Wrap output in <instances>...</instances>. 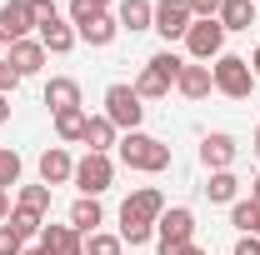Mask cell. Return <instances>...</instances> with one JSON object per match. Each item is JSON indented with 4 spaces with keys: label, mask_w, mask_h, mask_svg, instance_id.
I'll return each mask as SVG.
<instances>
[{
    "label": "cell",
    "mask_w": 260,
    "mask_h": 255,
    "mask_svg": "<svg viewBox=\"0 0 260 255\" xmlns=\"http://www.w3.org/2000/svg\"><path fill=\"white\" fill-rule=\"evenodd\" d=\"M235 255H260V235H240V245H235Z\"/></svg>",
    "instance_id": "cell-34"
},
{
    "label": "cell",
    "mask_w": 260,
    "mask_h": 255,
    "mask_svg": "<svg viewBox=\"0 0 260 255\" xmlns=\"http://www.w3.org/2000/svg\"><path fill=\"white\" fill-rule=\"evenodd\" d=\"M120 250H125V240H120V235H110V230L85 235V255H120Z\"/></svg>",
    "instance_id": "cell-27"
},
{
    "label": "cell",
    "mask_w": 260,
    "mask_h": 255,
    "mask_svg": "<svg viewBox=\"0 0 260 255\" xmlns=\"http://www.w3.org/2000/svg\"><path fill=\"white\" fill-rule=\"evenodd\" d=\"M30 0H5V5H0V40H10V45H15V40H25V35H30Z\"/></svg>",
    "instance_id": "cell-10"
},
{
    "label": "cell",
    "mask_w": 260,
    "mask_h": 255,
    "mask_svg": "<svg viewBox=\"0 0 260 255\" xmlns=\"http://www.w3.org/2000/svg\"><path fill=\"white\" fill-rule=\"evenodd\" d=\"M235 135H225V130H210L205 140H200V160H205V170H230V160H235Z\"/></svg>",
    "instance_id": "cell-11"
},
{
    "label": "cell",
    "mask_w": 260,
    "mask_h": 255,
    "mask_svg": "<svg viewBox=\"0 0 260 255\" xmlns=\"http://www.w3.org/2000/svg\"><path fill=\"white\" fill-rule=\"evenodd\" d=\"M190 25H195V15H190L185 0H155V25L150 30H160L165 40H185Z\"/></svg>",
    "instance_id": "cell-9"
},
{
    "label": "cell",
    "mask_w": 260,
    "mask_h": 255,
    "mask_svg": "<svg viewBox=\"0 0 260 255\" xmlns=\"http://www.w3.org/2000/svg\"><path fill=\"white\" fill-rule=\"evenodd\" d=\"M30 20H35V30H45V25H55V20H60V10H55V0H30Z\"/></svg>",
    "instance_id": "cell-30"
},
{
    "label": "cell",
    "mask_w": 260,
    "mask_h": 255,
    "mask_svg": "<svg viewBox=\"0 0 260 255\" xmlns=\"http://www.w3.org/2000/svg\"><path fill=\"white\" fill-rule=\"evenodd\" d=\"M115 20H120V30H150V25H155V5H150V0H120V15H115Z\"/></svg>",
    "instance_id": "cell-19"
},
{
    "label": "cell",
    "mask_w": 260,
    "mask_h": 255,
    "mask_svg": "<svg viewBox=\"0 0 260 255\" xmlns=\"http://www.w3.org/2000/svg\"><path fill=\"white\" fill-rule=\"evenodd\" d=\"M210 80H215V90L230 95V100H245L255 90V70H250L245 55H220V60L210 65Z\"/></svg>",
    "instance_id": "cell-4"
},
{
    "label": "cell",
    "mask_w": 260,
    "mask_h": 255,
    "mask_svg": "<svg viewBox=\"0 0 260 255\" xmlns=\"http://www.w3.org/2000/svg\"><path fill=\"white\" fill-rule=\"evenodd\" d=\"M250 70H255V80H260V45H255V55H250Z\"/></svg>",
    "instance_id": "cell-39"
},
{
    "label": "cell",
    "mask_w": 260,
    "mask_h": 255,
    "mask_svg": "<svg viewBox=\"0 0 260 255\" xmlns=\"http://www.w3.org/2000/svg\"><path fill=\"white\" fill-rule=\"evenodd\" d=\"M155 235H160V250L190 245V235H195V215L185 210V205H170L160 220H155Z\"/></svg>",
    "instance_id": "cell-8"
},
{
    "label": "cell",
    "mask_w": 260,
    "mask_h": 255,
    "mask_svg": "<svg viewBox=\"0 0 260 255\" xmlns=\"http://www.w3.org/2000/svg\"><path fill=\"white\" fill-rule=\"evenodd\" d=\"M25 255H50V250H40V245H35V250H25Z\"/></svg>",
    "instance_id": "cell-41"
},
{
    "label": "cell",
    "mask_w": 260,
    "mask_h": 255,
    "mask_svg": "<svg viewBox=\"0 0 260 255\" xmlns=\"http://www.w3.org/2000/svg\"><path fill=\"white\" fill-rule=\"evenodd\" d=\"M255 155H260V130H255Z\"/></svg>",
    "instance_id": "cell-42"
},
{
    "label": "cell",
    "mask_w": 260,
    "mask_h": 255,
    "mask_svg": "<svg viewBox=\"0 0 260 255\" xmlns=\"http://www.w3.org/2000/svg\"><path fill=\"white\" fill-rule=\"evenodd\" d=\"M105 120L115 130H140V120H145V105H140V95H135V85H125V80H115L110 90H105Z\"/></svg>",
    "instance_id": "cell-5"
},
{
    "label": "cell",
    "mask_w": 260,
    "mask_h": 255,
    "mask_svg": "<svg viewBox=\"0 0 260 255\" xmlns=\"http://www.w3.org/2000/svg\"><path fill=\"white\" fill-rule=\"evenodd\" d=\"M185 5H190L195 20H215V15H220V0H185Z\"/></svg>",
    "instance_id": "cell-32"
},
{
    "label": "cell",
    "mask_w": 260,
    "mask_h": 255,
    "mask_svg": "<svg viewBox=\"0 0 260 255\" xmlns=\"http://www.w3.org/2000/svg\"><path fill=\"white\" fill-rule=\"evenodd\" d=\"M0 255H25V240H20L10 225H0Z\"/></svg>",
    "instance_id": "cell-31"
},
{
    "label": "cell",
    "mask_w": 260,
    "mask_h": 255,
    "mask_svg": "<svg viewBox=\"0 0 260 255\" xmlns=\"http://www.w3.org/2000/svg\"><path fill=\"white\" fill-rule=\"evenodd\" d=\"M160 255H205V250H200V245L190 240V245H175V250H160Z\"/></svg>",
    "instance_id": "cell-35"
},
{
    "label": "cell",
    "mask_w": 260,
    "mask_h": 255,
    "mask_svg": "<svg viewBox=\"0 0 260 255\" xmlns=\"http://www.w3.org/2000/svg\"><path fill=\"white\" fill-rule=\"evenodd\" d=\"M175 90L185 100H205L210 90H215V80H210V65H185L180 70V80H175Z\"/></svg>",
    "instance_id": "cell-16"
},
{
    "label": "cell",
    "mask_w": 260,
    "mask_h": 255,
    "mask_svg": "<svg viewBox=\"0 0 260 255\" xmlns=\"http://www.w3.org/2000/svg\"><path fill=\"white\" fill-rule=\"evenodd\" d=\"M40 250H50V255H85V235L70 230V225H45V230H40Z\"/></svg>",
    "instance_id": "cell-12"
},
{
    "label": "cell",
    "mask_w": 260,
    "mask_h": 255,
    "mask_svg": "<svg viewBox=\"0 0 260 255\" xmlns=\"http://www.w3.org/2000/svg\"><path fill=\"white\" fill-rule=\"evenodd\" d=\"M45 105L60 115V110H80V85L70 80V75H55L50 85H45Z\"/></svg>",
    "instance_id": "cell-18"
},
{
    "label": "cell",
    "mask_w": 260,
    "mask_h": 255,
    "mask_svg": "<svg viewBox=\"0 0 260 255\" xmlns=\"http://www.w3.org/2000/svg\"><path fill=\"white\" fill-rule=\"evenodd\" d=\"M15 205H20V210H30V215H40V220H45V210H50V185H25Z\"/></svg>",
    "instance_id": "cell-25"
},
{
    "label": "cell",
    "mask_w": 260,
    "mask_h": 255,
    "mask_svg": "<svg viewBox=\"0 0 260 255\" xmlns=\"http://www.w3.org/2000/svg\"><path fill=\"white\" fill-rule=\"evenodd\" d=\"M105 5H110V0H70V20L85 25L90 15H105Z\"/></svg>",
    "instance_id": "cell-29"
},
{
    "label": "cell",
    "mask_w": 260,
    "mask_h": 255,
    "mask_svg": "<svg viewBox=\"0 0 260 255\" xmlns=\"http://www.w3.org/2000/svg\"><path fill=\"white\" fill-rule=\"evenodd\" d=\"M5 60L15 65V75L25 80V75H35V70L45 65V45H40V40H30V35H25V40H15V45H10V55H5Z\"/></svg>",
    "instance_id": "cell-14"
},
{
    "label": "cell",
    "mask_w": 260,
    "mask_h": 255,
    "mask_svg": "<svg viewBox=\"0 0 260 255\" xmlns=\"http://www.w3.org/2000/svg\"><path fill=\"white\" fill-rule=\"evenodd\" d=\"M165 215V195L155 185H140L135 195H125V205H120V240L125 245H145L150 235H155V220Z\"/></svg>",
    "instance_id": "cell-1"
},
{
    "label": "cell",
    "mask_w": 260,
    "mask_h": 255,
    "mask_svg": "<svg viewBox=\"0 0 260 255\" xmlns=\"http://www.w3.org/2000/svg\"><path fill=\"white\" fill-rule=\"evenodd\" d=\"M85 120H90L85 110H60L55 115V135L60 140H85Z\"/></svg>",
    "instance_id": "cell-24"
},
{
    "label": "cell",
    "mask_w": 260,
    "mask_h": 255,
    "mask_svg": "<svg viewBox=\"0 0 260 255\" xmlns=\"http://www.w3.org/2000/svg\"><path fill=\"white\" fill-rule=\"evenodd\" d=\"M120 160H125L130 170L160 175V170H170V145H165V140H155V135H140V130H130L125 140H120Z\"/></svg>",
    "instance_id": "cell-3"
},
{
    "label": "cell",
    "mask_w": 260,
    "mask_h": 255,
    "mask_svg": "<svg viewBox=\"0 0 260 255\" xmlns=\"http://www.w3.org/2000/svg\"><path fill=\"white\" fill-rule=\"evenodd\" d=\"M180 70H185V60H180L175 50H155V55L145 60V70H140V80H135V95L140 100H165L170 85L180 80Z\"/></svg>",
    "instance_id": "cell-2"
},
{
    "label": "cell",
    "mask_w": 260,
    "mask_h": 255,
    "mask_svg": "<svg viewBox=\"0 0 260 255\" xmlns=\"http://www.w3.org/2000/svg\"><path fill=\"white\" fill-rule=\"evenodd\" d=\"M5 225H10L20 240H30V235H40V230H45V220H40V215H30V210H20V205L10 210V220H5Z\"/></svg>",
    "instance_id": "cell-26"
},
{
    "label": "cell",
    "mask_w": 260,
    "mask_h": 255,
    "mask_svg": "<svg viewBox=\"0 0 260 255\" xmlns=\"http://www.w3.org/2000/svg\"><path fill=\"white\" fill-rule=\"evenodd\" d=\"M255 5H260V0H255Z\"/></svg>",
    "instance_id": "cell-44"
},
{
    "label": "cell",
    "mask_w": 260,
    "mask_h": 255,
    "mask_svg": "<svg viewBox=\"0 0 260 255\" xmlns=\"http://www.w3.org/2000/svg\"><path fill=\"white\" fill-rule=\"evenodd\" d=\"M0 60H5V40H0Z\"/></svg>",
    "instance_id": "cell-43"
},
{
    "label": "cell",
    "mask_w": 260,
    "mask_h": 255,
    "mask_svg": "<svg viewBox=\"0 0 260 255\" xmlns=\"http://www.w3.org/2000/svg\"><path fill=\"white\" fill-rule=\"evenodd\" d=\"M65 180H75V160L65 155L60 145H50V150L40 155V185L55 190V185H65Z\"/></svg>",
    "instance_id": "cell-13"
},
{
    "label": "cell",
    "mask_w": 260,
    "mask_h": 255,
    "mask_svg": "<svg viewBox=\"0 0 260 255\" xmlns=\"http://www.w3.org/2000/svg\"><path fill=\"white\" fill-rule=\"evenodd\" d=\"M0 220H10V190H0Z\"/></svg>",
    "instance_id": "cell-36"
},
{
    "label": "cell",
    "mask_w": 260,
    "mask_h": 255,
    "mask_svg": "<svg viewBox=\"0 0 260 255\" xmlns=\"http://www.w3.org/2000/svg\"><path fill=\"white\" fill-rule=\"evenodd\" d=\"M185 50H190L195 65L220 60V55H225V25H220V20H195L190 30H185Z\"/></svg>",
    "instance_id": "cell-6"
},
{
    "label": "cell",
    "mask_w": 260,
    "mask_h": 255,
    "mask_svg": "<svg viewBox=\"0 0 260 255\" xmlns=\"http://www.w3.org/2000/svg\"><path fill=\"white\" fill-rule=\"evenodd\" d=\"M85 145H90L95 155H110V145H115V125H110L105 115H90V120H85Z\"/></svg>",
    "instance_id": "cell-23"
},
{
    "label": "cell",
    "mask_w": 260,
    "mask_h": 255,
    "mask_svg": "<svg viewBox=\"0 0 260 255\" xmlns=\"http://www.w3.org/2000/svg\"><path fill=\"white\" fill-rule=\"evenodd\" d=\"M250 235H260V205H255V230H250Z\"/></svg>",
    "instance_id": "cell-40"
},
{
    "label": "cell",
    "mask_w": 260,
    "mask_h": 255,
    "mask_svg": "<svg viewBox=\"0 0 260 255\" xmlns=\"http://www.w3.org/2000/svg\"><path fill=\"white\" fill-rule=\"evenodd\" d=\"M110 180H115V160L110 155H95V150H90L85 160H75V185H80V195L95 200V195L110 190Z\"/></svg>",
    "instance_id": "cell-7"
},
{
    "label": "cell",
    "mask_w": 260,
    "mask_h": 255,
    "mask_svg": "<svg viewBox=\"0 0 260 255\" xmlns=\"http://www.w3.org/2000/svg\"><path fill=\"white\" fill-rule=\"evenodd\" d=\"M100 225H105V210H100V200L80 195V200L70 205V230H80V235H95Z\"/></svg>",
    "instance_id": "cell-17"
},
{
    "label": "cell",
    "mask_w": 260,
    "mask_h": 255,
    "mask_svg": "<svg viewBox=\"0 0 260 255\" xmlns=\"http://www.w3.org/2000/svg\"><path fill=\"white\" fill-rule=\"evenodd\" d=\"M15 180H20V155L5 145V150H0V190H10Z\"/></svg>",
    "instance_id": "cell-28"
},
{
    "label": "cell",
    "mask_w": 260,
    "mask_h": 255,
    "mask_svg": "<svg viewBox=\"0 0 260 255\" xmlns=\"http://www.w3.org/2000/svg\"><path fill=\"white\" fill-rule=\"evenodd\" d=\"M15 85H20L15 65H10V60H0V95H15Z\"/></svg>",
    "instance_id": "cell-33"
},
{
    "label": "cell",
    "mask_w": 260,
    "mask_h": 255,
    "mask_svg": "<svg viewBox=\"0 0 260 255\" xmlns=\"http://www.w3.org/2000/svg\"><path fill=\"white\" fill-rule=\"evenodd\" d=\"M75 35H80L85 45H95V50H105V45H110V40L120 35V20H115V15H90L85 25H75Z\"/></svg>",
    "instance_id": "cell-15"
},
{
    "label": "cell",
    "mask_w": 260,
    "mask_h": 255,
    "mask_svg": "<svg viewBox=\"0 0 260 255\" xmlns=\"http://www.w3.org/2000/svg\"><path fill=\"white\" fill-rule=\"evenodd\" d=\"M205 195H210L215 205H235V200H240V180H235L230 170H210V180H205Z\"/></svg>",
    "instance_id": "cell-22"
},
{
    "label": "cell",
    "mask_w": 260,
    "mask_h": 255,
    "mask_svg": "<svg viewBox=\"0 0 260 255\" xmlns=\"http://www.w3.org/2000/svg\"><path fill=\"white\" fill-rule=\"evenodd\" d=\"M75 25H65V20H55V25H45L40 30V45H45V55H70L75 50Z\"/></svg>",
    "instance_id": "cell-21"
},
{
    "label": "cell",
    "mask_w": 260,
    "mask_h": 255,
    "mask_svg": "<svg viewBox=\"0 0 260 255\" xmlns=\"http://www.w3.org/2000/svg\"><path fill=\"white\" fill-rule=\"evenodd\" d=\"M225 30H250L255 25V0H220V15H215Z\"/></svg>",
    "instance_id": "cell-20"
},
{
    "label": "cell",
    "mask_w": 260,
    "mask_h": 255,
    "mask_svg": "<svg viewBox=\"0 0 260 255\" xmlns=\"http://www.w3.org/2000/svg\"><path fill=\"white\" fill-rule=\"evenodd\" d=\"M250 200H255V205H260V175H255V180H250Z\"/></svg>",
    "instance_id": "cell-38"
},
{
    "label": "cell",
    "mask_w": 260,
    "mask_h": 255,
    "mask_svg": "<svg viewBox=\"0 0 260 255\" xmlns=\"http://www.w3.org/2000/svg\"><path fill=\"white\" fill-rule=\"evenodd\" d=\"M10 120V95H0V125Z\"/></svg>",
    "instance_id": "cell-37"
}]
</instances>
